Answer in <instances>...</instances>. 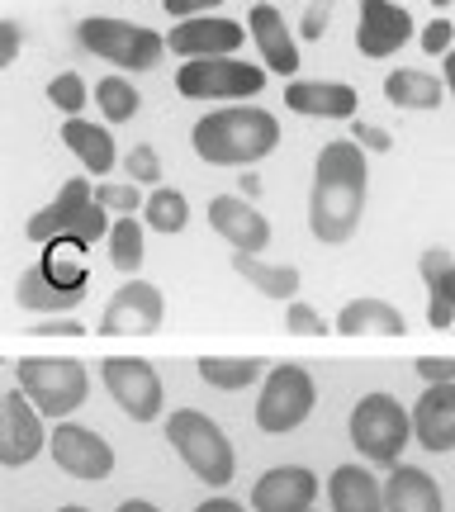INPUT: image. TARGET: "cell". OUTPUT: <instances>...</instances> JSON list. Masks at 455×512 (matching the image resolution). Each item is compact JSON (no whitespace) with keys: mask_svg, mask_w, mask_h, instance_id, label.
Wrapping results in <instances>:
<instances>
[{"mask_svg":"<svg viewBox=\"0 0 455 512\" xmlns=\"http://www.w3.org/2000/svg\"><path fill=\"white\" fill-rule=\"evenodd\" d=\"M190 147L209 166H256L280 147V119L256 105H228L204 114L190 133Z\"/></svg>","mask_w":455,"mask_h":512,"instance_id":"7a4b0ae2","label":"cell"},{"mask_svg":"<svg viewBox=\"0 0 455 512\" xmlns=\"http://www.w3.org/2000/svg\"><path fill=\"white\" fill-rule=\"evenodd\" d=\"M100 375H105V389H110V399L124 408L133 422H157V413H162V375L152 370V361H143V356H110L105 366H100Z\"/></svg>","mask_w":455,"mask_h":512,"instance_id":"30bf717a","label":"cell"},{"mask_svg":"<svg viewBox=\"0 0 455 512\" xmlns=\"http://www.w3.org/2000/svg\"><path fill=\"white\" fill-rule=\"evenodd\" d=\"M418 375L427 384H451L455 380V356H418Z\"/></svg>","mask_w":455,"mask_h":512,"instance_id":"ab89813d","label":"cell"},{"mask_svg":"<svg viewBox=\"0 0 455 512\" xmlns=\"http://www.w3.org/2000/svg\"><path fill=\"white\" fill-rule=\"evenodd\" d=\"M143 219L152 233H185V223H190V204H185V190L176 185H152V195L143 204Z\"/></svg>","mask_w":455,"mask_h":512,"instance_id":"f1b7e54d","label":"cell"},{"mask_svg":"<svg viewBox=\"0 0 455 512\" xmlns=\"http://www.w3.org/2000/svg\"><path fill=\"white\" fill-rule=\"evenodd\" d=\"M418 271H422V285H427V323L437 332H446L455 323V261H451V252H441V247L422 252Z\"/></svg>","mask_w":455,"mask_h":512,"instance_id":"7402d4cb","label":"cell"},{"mask_svg":"<svg viewBox=\"0 0 455 512\" xmlns=\"http://www.w3.org/2000/svg\"><path fill=\"white\" fill-rule=\"evenodd\" d=\"M62 143L72 147L81 166L91 171V176H110L114 171V133L105 124H86L81 114L62 124Z\"/></svg>","mask_w":455,"mask_h":512,"instance_id":"d4e9b609","label":"cell"},{"mask_svg":"<svg viewBox=\"0 0 455 512\" xmlns=\"http://www.w3.org/2000/svg\"><path fill=\"white\" fill-rule=\"evenodd\" d=\"M365 181L370 166L356 138H332L323 143L318 162H313V195H309V228L318 242L342 247L356 238L365 214Z\"/></svg>","mask_w":455,"mask_h":512,"instance_id":"6da1fadb","label":"cell"},{"mask_svg":"<svg viewBox=\"0 0 455 512\" xmlns=\"http://www.w3.org/2000/svg\"><path fill=\"white\" fill-rule=\"evenodd\" d=\"M162 427H166V441L176 446V456L190 465V475L200 479V484H209V489L233 484L237 451H233V441L223 437V427L209 418V413H200V408H176Z\"/></svg>","mask_w":455,"mask_h":512,"instance_id":"3957f363","label":"cell"},{"mask_svg":"<svg viewBox=\"0 0 455 512\" xmlns=\"http://www.w3.org/2000/svg\"><path fill=\"white\" fill-rule=\"evenodd\" d=\"M285 328L294 332V337H323L328 332V323L318 318V309H309V304H290V313H285Z\"/></svg>","mask_w":455,"mask_h":512,"instance_id":"74e56055","label":"cell"},{"mask_svg":"<svg viewBox=\"0 0 455 512\" xmlns=\"http://www.w3.org/2000/svg\"><path fill=\"white\" fill-rule=\"evenodd\" d=\"M256 375H261L256 356H200V380L214 384V389H228V394L256 384Z\"/></svg>","mask_w":455,"mask_h":512,"instance_id":"f546056e","label":"cell"},{"mask_svg":"<svg viewBox=\"0 0 455 512\" xmlns=\"http://www.w3.org/2000/svg\"><path fill=\"white\" fill-rule=\"evenodd\" d=\"M43 451V413H38L24 389H5V408H0V460L5 470H19Z\"/></svg>","mask_w":455,"mask_h":512,"instance_id":"4fadbf2b","label":"cell"},{"mask_svg":"<svg viewBox=\"0 0 455 512\" xmlns=\"http://www.w3.org/2000/svg\"><path fill=\"white\" fill-rule=\"evenodd\" d=\"M384 512H441V489L437 479L422 465H394L384 479Z\"/></svg>","mask_w":455,"mask_h":512,"instance_id":"44dd1931","label":"cell"},{"mask_svg":"<svg viewBox=\"0 0 455 512\" xmlns=\"http://www.w3.org/2000/svg\"><path fill=\"white\" fill-rule=\"evenodd\" d=\"M95 100H100V110H105V119H114V124H128L133 114H138V86L133 81H124V76H105L100 86H95Z\"/></svg>","mask_w":455,"mask_h":512,"instance_id":"1f68e13d","label":"cell"},{"mask_svg":"<svg viewBox=\"0 0 455 512\" xmlns=\"http://www.w3.org/2000/svg\"><path fill=\"white\" fill-rule=\"evenodd\" d=\"M233 271L261 294H271V299H294L299 294V271L294 266H271V261H261L252 252H233Z\"/></svg>","mask_w":455,"mask_h":512,"instance_id":"83f0119b","label":"cell"},{"mask_svg":"<svg viewBox=\"0 0 455 512\" xmlns=\"http://www.w3.org/2000/svg\"><path fill=\"white\" fill-rule=\"evenodd\" d=\"M356 43L365 57H389L403 43H413V15L394 5V0H361V24H356Z\"/></svg>","mask_w":455,"mask_h":512,"instance_id":"9a60e30c","label":"cell"},{"mask_svg":"<svg viewBox=\"0 0 455 512\" xmlns=\"http://www.w3.org/2000/svg\"><path fill=\"white\" fill-rule=\"evenodd\" d=\"M110 209L95 200V185L72 176V181L62 185L53 195L48 209H38L34 219L24 223V238L29 242H53V238H76V242H100L110 238Z\"/></svg>","mask_w":455,"mask_h":512,"instance_id":"277c9868","label":"cell"},{"mask_svg":"<svg viewBox=\"0 0 455 512\" xmlns=\"http://www.w3.org/2000/svg\"><path fill=\"white\" fill-rule=\"evenodd\" d=\"M384 95L399 110H437L441 95H446V81L422 72V67H399V72H389V81H384Z\"/></svg>","mask_w":455,"mask_h":512,"instance_id":"4316f807","label":"cell"},{"mask_svg":"<svg viewBox=\"0 0 455 512\" xmlns=\"http://www.w3.org/2000/svg\"><path fill=\"white\" fill-rule=\"evenodd\" d=\"M432 5H437V10H446V5H451V0H432Z\"/></svg>","mask_w":455,"mask_h":512,"instance_id":"7dc6e473","label":"cell"},{"mask_svg":"<svg viewBox=\"0 0 455 512\" xmlns=\"http://www.w3.org/2000/svg\"><path fill=\"white\" fill-rule=\"evenodd\" d=\"M162 313H166V299L157 285L124 280V285L110 294L105 313H100V332H105V337H147V332L162 328Z\"/></svg>","mask_w":455,"mask_h":512,"instance_id":"8fae6325","label":"cell"},{"mask_svg":"<svg viewBox=\"0 0 455 512\" xmlns=\"http://www.w3.org/2000/svg\"><path fill=\"white\" fill-rule=\"evenodd\" d=\"M413 437V413L403 408L394 394H365L351 408V446L361 451L370 465H399L403 446Z\"/></svg>","mask_w":455,"mask_h":512,"instance_id":"8992f818","label":"cell"},{"mask_svg":"<svg viewBox=\"0 0 455 512\" xmlns=\"http://www.w3.org/2000/svg\"><path fill=\"white\" fill-rule=\"evenodd\" d=\"M337 332H342V337H403L408 323H403V313L394 309L389 299L361 294V299H351V304L337 313Z\"/></svg>","mask_w":455,"mask_h":512,"instance_id":"603a6c76","label":"cell"},{"mask_svg":"<svg viewBox=\"0 0 455 512\" xmlns=\"http://www.w3.org/2000/svg\"><path fill=\"white\" fill-rule=\"evenodd\" d=\"M48 100H53V110H62V114H81L86 110V81L76 72H62V76H53L48 81Z\"/></svg>","mask_w":455,"mask_h":512,"instance_id":"d6a6232c","label":"cell"},{"mask_svg":"<svg viewBox=\"0 0 455 512\" xmlns=\"http://www.w3.org/2000/svg\"><path fill=\"white\" fill-rule=\"evenodd\" d=\"M318 498V475L304 465H275L256 479L252 508L256 512H309Z\"/></svg>","mask_w":455,"mask_h":512,"instance_id":"2e32d148","label":"cell"},{"mask_svg":"<svg viewBox=\"0 0 455 512\" xmlns=\"http://www.w3.org/2000/svg\"><path fill=\"white\" fill-rule=\"evenodd\" d=\"M124 171H128V181L157 185V181H162V157H157V147L138 143V147H133V152L124 157Z\"/></svg>","mask_w":455,"mask_h":512,"instance_id":"e575fe53","label":"cell"},{"mask_svg":"<svg viewBox=\"0 0 455 512\" xmlns=\"http://www.w3.org/2000/svg\"><path fill=\"white\" fill-rule=\"evenodd\" d=\"M309 512H313V508H309Z\"/></svg>","mask_w":455,"mask_h":512,"instance_id":"681fc988","label":"cell"},{"mask_svg":"<svg viewBox=\"0 0 455 512\" xmlns=\"http://www.w3.org/2000/svg\"><path fill=\"white\" fill-rule=\"evenodd\" d=\"M332 512H384V484L365 465H337L328 479Z\"/></svg>","mask_w":455,"mask_h":512,"instance_id":"cb8c5ba5","label":"cell"},{"mask_svg":"<svg viewBox=\"0 0 455 512\" xmlns=\"http://www.w3.org/2000/svg\"><path fill=\"white\" fill-rule=\"evenodd\" d=\"M247 29L237 19L223 15H195V19H176V29L166 34V48L181 57H233L242 48Z\"/></svg>","mask_w":455,"mask_h":512,"instance_id":"5bb4252c","label":"cell"},{"mask_svg":"<svg viewBox=\"0 0 455 512\" xmlns=\"http://www.w3.org/2000/svg\"><path fill=\"white\" fill-rule=\"evenodd\" d=\"M285 105L309 119H351L361 100H356V86H346V81H290Z\"/></svg>","mask_w":455,"mask_h":512,"instance_id":"ffe728a7","label":"cell"},{"mask_svg":"<svg viewBox=\"0 0 455 512\" xmlns=\"http://www.w3.org/2000/svg\"><path fill=\"white\" fill-rule=\"evenodd\" d=\"M195 512H247V508H237L233 498H204Z\"/></svg>","mask_w":455,"mask_h":512,"instance_id":"ee69618b","label":"cell"},{"mask_svg":"<svg viewBox=\"0 0 455 512\" xmlns=\"http://www.w3.org/2000/svg\"><path fill=\"white\" fill-rule=\"evenodd\" d=\"M266 86V67L237 62L233 57H185V67L176 72V91L185 100H252Z\"/></svg>","mask_w":455,"mask_h":512,"instance_id":"ba28073f","label":"cell"},{"mask_svg":"<svg viewBox=\"0 0 455 512\" xmlns=\"http://www.w3.org/2000/svg\"><path fill=\"white\" fill-rule=\"evenodd\" d=\"M114 512H162L157 503H147V498H128V503H119Z\"/></svg>","mask_w":455,"mask_h":512,"instance_id":"bcb514c9","label":"cell"},{"mask_svg":"<svg viewBox=\"0 0 455 512\" xmlns=\"http://www.w3.org/2000/svg\"><path fill=\"white\" fill-rule=\"evenodd\" d=\"M451 38H455L451 19H432V24L422 29V53H437V57H446V53H451Z\"/></svg>","mask_w":455,"mask_h":512,"instance_id":"f35d334b","label":"cell"},{"mask_svg":"<svg viewBox=\"0 0 455 512\" xmlns=\"http://www.w3.org/2000/svg\"><path fill=\"white\" fill-rule=\"evenodd\" d=\"M214 5H223V0H166L162 10L171 19H195V15H209Z\"/></svg>","mask_w":455,"mask_h":512,"instance_id":"7bdbcfd3","label":"cell"},{"mask_svg":"<svg viewBox=\"0 0 455 512\" xmlns=\"http://www.w3.org/2000/svg\"><path fill=\"white\" fill-rule=\"evenodd\" d=\"M81 332H86V323L72 313H43L29 323V337H81Z\"/></svg>","mask_w":455,"mask_h":512,"instance_id":"d590c367","label":"cell"},{"mask_svg":"<svg viewBox=\"0 0 455 512\" xmlns=\"http://www.w3.org/2000/svg\"><path fill=\"white\" fill-rule=\"evenodd\" d=\"M351 138H356V143H361V147H370V152H389V147H394V138H389L384 128H375V124H361V119L351 124Z\"/></svg>","mask_w":455,"mask_h":512,"instance_id":"60d3db41","label":"cell"},{"mask_svg":"<svg viewBox=\"0 0 455 512\" xmlns=\"http://www.w3.org/2000/svg\"><path fill=\"white\" fill-rule=\"evenodd\" d=\"M413 437L422 441V451H455V380L422 389V399L413 403Z\"/></svg>","mask_w":455,"mask_h":512,"instance_id":"ac0fdd59","label":"cell"},{"mask_svg":"<svg viewBox=\"0 0 455 512\" xmlns=\"http://www.w3.org/2000/svg\"><path fill=\"white\" fill-rule=\"evenodd\" d=\"M332 10H337V0H309V5H304V19H299V34L309 38V43H318V38L328 34Z\"/></svg>","mask_w":455,"mask_h":512,"instance_id":"8d00e7d4","label":"cell"},{"mask_svg":"<svg viewBox=\"0 0 455 512\" xmlns=\"http://www.w3.org/2000/svg\"><path fill=\"white\" fill-rule=\"evenodd\" d=\"M110 261H114V271H124V275H133L138 266H143V242H147V233H143V223L133 219V214H119L114 219V228H110Z\"/></svg>","mask_w":455,"mask_h":512,"instance_id":"4dcf8cb0","label":"cell"},{"mask_svg":"<svg viewBox=\"0 0 455 512\" xmlns=\"http://www.w3.org/2000/svg\"><path fill=\"white\" fill-rule=\"evenodd\" d=\"M76 38H81L86 53L114 62L119 72H152L166 53V34H152L143 24H128V19H110V15L81 19Z\"/></svg>","mask_w":455,"mask_h":512,"instance_id":"52a82bcc","label":"cell"},{"mask_svg":"<svg viewBox=\"0 0 455 512\" xmlns=\"http://www.w3.org/2000/svg\"><path fill=\"white\" fill-rule=\"evenodd\" d=\"M19 43H24V29H19L15 19H5L0 24V67H10L19 57Z\"/></svg>","mask_w":455,"mask_h":512,"instance_id":"b9f144b4","label":"cell"},{"mask_svg":"<svg viewBox=\"0 0 455 512\" xmlns=\"http://www.w3.org/2000/svg\"><path fill=\"white\" fill-rule=\"evenodd\" d=\"M318 403V384L304 366H275L271 380L261 384V399H256V427L266 437H285L299 422L313 413Z\"/></svg>","mask_w":455,"mask_h":512,"instance_id":"9c48e42d","label":"cell"},{"mask_svg":"<svg viewBox=\"0 0 455 512\" xmlns=\"http://www.w3.org/2000/svg\"><path fill=\"white\" fill-rule=\"evenodd\" d=\"M15 299H19V309H29L34 318H43V313H72L76 304L86 299V290H62L57 280L43 275V266H29V271L19 275Z\"/></svg>","mask_w":455,"mask_h":512,"instance_id":"484cf974","label":"cell"},{"mask_svg":"<svg viewBox=\"0 0 455 512\" xmlns=\"http://www.w3.org/2000/svg\"><path fill=\"white\" fill-rule=\"evenodd\" d=\"M247 34H252V43L261 48V62H266L275 76L299 72V48H294L290 24H285V15H280L275 5H252V15H247Z\"/></svg>","mask_w":455,"mask_h":512,"instance_id":"d6986e66","label":"cell"},{"mask_svg":"<svg viewBox=\"0 0 455 512\" xmlns=\"http://www.w3.org/2000/svg\"><path fill=\"white\" fill-rule=\"evenodd\" d=\"M57 512H91V508H57Z\"/></svg>","mask_w":455,"mask_h":512,"instance_id":"c3c4849f","label":"cell"},{"mask_svg":"<svg viewBox=\"0 0 455 512\" xmlns=\"http://www.w3.org/2000/svg\"><path fill=\"white\" fill-rule=\"evenodd\" d=\"M209 223L233 252H252L261 256L266 242H271V223L256 214L247 200H233V195H214L209 200Z\"/></svg>","mask_w":455,"mask_h":512,"instance_id":"e0dca14e","label":"cell"},{"mask_svg":"<svg viewBox=\"0 0 455 512\" xmlns=\"http://www.w3.org/2000/svg\"><path fill=\"white\" fill-rule=\"evenodd\" d=\"M95 200L105 204L110 214H133V209L147 204V195H138V181H124V185L105 181V185H95Z\"/></svg>","mask_w":455,"mask_h":512,"instance_id":"836d02e7","label":"cell"},{"mask_svg":"<svg viewBox=\"0 0 455 512\" xmlns=\"http://www.w3.org/2000/svg\"><path fill=\"white\" fill-rule=\"evenodd\" d=\"M441 81H446V91H451V100H455V48L441 57Z\"/></svg>","mask_w":455,"mask_h":512,"instance_id":"f6af8a7d","label":"cell"},{"mask_svg":"<svg viewBox=\"0 0 455 512\" xmlns=\"http://www.w3.org/2000/svg\"><path fill=\"white\" fill-rule=\"evenodd\" d=\"M15 384L29 394V403L48 422L67 418V413H76L81 403L91 399L86 366L72 361V356H24L15 366Z\"/></svg>","mask_w":455,"mask_h":512,"instance_id":"5b68a950","label":"cell"},{"mask_svg":"<svg viewBox=\"0 0 455 512\" xmlns=\"http://www.w3.org/2000/svg\"><path fill=\"white\" fill-rule=\"evenodd\" d=\"M57 470L72 479H110L114 475V446L91 427H76V422H57L53 437H48Z\"/></svg>","mask_w":455,"mask_h":512,"instance_id":"7c38bea8","label":"cell"}]
</instances>
